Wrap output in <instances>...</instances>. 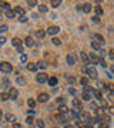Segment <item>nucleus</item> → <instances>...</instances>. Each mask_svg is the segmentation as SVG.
I'll list each match as a JSON object with an SVG mask.
<instances>
[{"mask_svg":"<svg viewBox=\"0 0 114 128\" xmlns=\"http://www.w3.org/2000/svg\"><path fill=\"white\" fill-rule=\"evenodd\" d=\"M0 71L3 74H9L13 71V66H12V63H7V61H2L0 63Z\"/></svg>","mask_w":114,"mask_h":128,"instance_id":"f257e3e1","label":"nucleus"},{"mask_svg":"<svg viewBox=\"0 0 114 128\" xmlns=\"http://www.w3.org/2000/svg\"><path fill=\"white\" fill-rule=\"evenodd\" d=\"M84 73H86L90 78H94V80L98 77V73H97V70L94 68L93 66H88V67H86V68H84Z\"/></svg>","mask_w":114,"mask_h":128,"instance_id":"f03ea898","label":"nucleus"},{"mask_svg":"<svg viewBox=\"0 0 114 128\" xmlns=\"http://www.w3.org/2000/svg\"><path fill=\"white\" fill-rule=\"evenodd\" d=\"M67 117H68V114H57L56 115V121H57V124L67 125Z\"/></svg>","mask_w":114,"mask_h":128,"instance_id":"7ed1b4c3","label":"nucleus"},{"mask_svg":"<svg viewBox=\"0 0 114 128\" xmlns=\"http://www.w3.org/2000/svg\"><path fill=\"white\" fill-rule=\"evenodd\" d=\"M36 80H37V82H40V84H43V82H46L47 80H49V76L46 73H39L36 76Z\"/></svg>","mask_w":114,"mask_h":128,"instance_id":"20e7f679","label":"nucleus"},{"mask_svg":"<svg viewBox=\"0 0 114 128\" xmlns=\"http://www.w3.org/2000/svg\"><path fill=\"white\" fill-rule=\"evenodd\" d=\"M59 32H60V27H59V26H50V27L46 30V33H47V34H50V36H56Z\"/></svg>","mask_w":114,"mask_h":128,"instance_id":"39448f33","label":"nucleus"},{"mask_svg":"<svg viewBox=\"0 0 114 128\" xmlns=\"http://www.w3.org/2000/svg\"><path fill=\"white\" fill-rule=\"evenodd\" d=\"M49 98H50V96H49L47 92H40V94H39V97H37V101L44 104V102H47V101H49Z\"/></svg>","mask_w":114,"mask_h":128,"instance_id":"423d86ee","label":"nucleus"},{"mask_svg":"<svg viewBox=\"0 0 114 128\" xmlns=\"http://www.w3.org/2000/svg\"><path fill=\"white\" fill-rule=\"evenodd\" d=\"M88 61H90V64L96 66V64H98V61H100V57L97 54H94V53H91V54L88 56Z\"/></svg>","mask_w":114,"mask_h":128,"instance_id":"0eeeda50","label":"nucleus"},{"mask_svg":"<svg viewBox=\"0 0 114 128\" xmlns=\"http://www.w3.org/2000/svg\"><path fill=\"white\" fill-rule=\"evenodd\" d=\"M9 98L10 100H17V97H19V91H17V88H9Z\"/></svg>","mask_w":114,"mask_h":128,"instance_id":"6e6552de","label":"nucleus"},{"mask_svg":"<svg viewBox=\"0 0 114 128\" xmlns=\"http://www.w3.org/2000/svg\"><path fill=\"white\" fill-rule=\"evenodd\" d=\"M71 105L74 107V110H77V111H81V108H83V102L78 98H74L73 101H71Z\"/></svg>","mask_w":114,"mask_h":128,"instance_id":"1a4fd4ad","label":"nucleus"},{"mask_svg":"<svg viewBox=\"0 0 114 128\" xmlns=\"http://www.w3.org/2000/svg\"><path fill=\"white\" fill-rule=\"evenodd\" d=\"M91 38H94V41H97V43H100V44H103L104 46V37L101 36V34H98V33H94V34H91Z\"/></svg>","mask_w":114,"mask_h":128,"instance_id":"9d476101","label":"nucleus"},{"mask_svg":"<svg viewBox=\"0 0 114 128\" xmlns=\"http://www.w3.org/2000/svg\"><path fill=\"white\" fill-rule=\"evenodd\" d=\"M5 118H6V121H7V122H13V124H16V115L14 114H10V112H7V114L5 115Z\"/></svg>","mask_w":114,"mask_h":128,"instance_id":"9b49d317","label":"nucleus"},{"mask_svg":"<svg viewBox=\"0 0 114 128\" xmlns=\"http://www.w3.org/2000/svg\"><path fill=\"white\" fill-rule=\"evenodd\" d=\"M66 60H67L68 66H74V64H76V56L74 54H68L67 57H66Z\"/></svg>","mask_w":114,"mask_h":128,"instance_id":"f8f14e48","label":"nucleus"},{"mask_svg":"<svg viewBox=\"0 0 114 128\" xmlns=\"http://www.w3.org/2000/svg\"><path fill=\"white\" fill-rule=\"evenodd\" d=\"M47 84H49L50 87H56V86H57V77H49Z\"/></svg>","mask_w":114,"mask_h":128,"instance_id":"ddd939ff","label":"nucleus"},{"mask_svg":"<svg viewBox=\"0 0 114 128\" xmlns=\"http://www.w3.org/2000/svg\"><path fill=\"white\" fill-rule=\"evenodd\" d=\"M24 44H26L27 47L34 46V40H33V37H26V38H24Z\"/></svg>","mask_w":114,"mask_h":128,"instance_id":"4468645a","label":"nucleus"},{"mask_svg":"<svg viewBox=\"0 0 114 128\" xmlns=\"http://www.w3.org/2000/svg\"><path fill=\"white\" fill-rule=\"evenodd\" d=\"M81 12H84V13H90L91 12V4L90 3H84V4L81 6Z\"/></svg>","mask_w":114,"mask_h":128,"instance_id":"2eb2a0df","label":"nucleus"},{"mask_svg":"<svg viewBox=\"0 0 114 128\" xmlns=\"http://www.w3.org/2000/svg\"><path fill=\"white\" fill-rule=\"evenodd\" d=\"M66 80H67V82L70 84V86H73V84L77 82V78L73 77V76H66Z\"/></svg>","mask_w":114,"mask_h":128,"instance_id":"dca6fc26","label":"nucleus"},{"mask_svg":"<svg viewBox=\"0 0 114 128\" xmlns=\"http://www.w3.org/2000/svg\"><path fill=\"white\" fill-rule=\"evenodd\" d=\"M14 13L19 14V16L22 17V16H24V9H23V7H20V6H16V7H14Z\"/></svg>","mask_w":114,"mask_h":128,"instance_id":"f3484780","label":"nucleus"},{"mask_svg":"<svg viewBox=\"0 0 114 128\" xmlns=\"http://www.w3.org/2000/svg\"><path fill=\"white\" fill-rule=\"evenodd\" d=\"M80 58L83 60V63L86 64V66H88V64H90V61H88V56H87L86 53H80Z\"/></svg>","mask_w":114,"mask_h":128,"instance_id":"a211bd4d","label":"nucleus"},{"mask_svg":"<svg viewBox=\"0 0 114 128\" xmlns=\"http://www.w3.org/2000/svg\"><path fill=\"white\" fill-rule=\"evenodd\" d=\"M91 47H93L96 51H100L101 50V44H100V43H97V41H94V40H91Z\"/></svg>","mask_w":114,"mask_h":128,"instance_id":"6ab92c4d","label":"nucleus"},{"mask_svg":"<svg viewBox=\"0 0 114 128\" xmlns=\"http://www.w3.org/2000/svg\"><path fill=\"white\" fill-rule=\"evenodd\" d=\"M10 9V4L9 3H7V2H0V12H2V10H9Z\"/></svg>","mask_w":114,"mask_h":128,"instance_id":"aec40b11","label":"nucleus"},{"mask_svg":"<svg viewBox=\"0 0 114 128\" xmlns=\"http://www.w3.org/2000/svg\"><path fill=\"white\" fill-rule=\"evenodd\" d=\"M6 17H7V18H14V17H16V13H14V10H12V9L6 10Z\"/></svg>","mask_w":114,"mask_h":128,"instance_id":"412c9836","label":"nucleus"},{"mask_svg":"<svg viewBox=\"0 0 114 128\" xmlns=\"http://www.w3.org/2000/svg\"><path fill=\"white\" fill-rule=\"evenodd\" d=\"M12 44L17 48L19 46H22V40H20V38H17V37H14V38H12Z\"/></svg>","mask_w":114,"mask_h":128,"instance_id":"4be33fe9","label":"nucleus"},{"mask_svg":"<svg viewBox=\"0 0 114 128\" xmlns=\"http://www.w3.org/2000/svg\"><path fill=\"white\" fill-rule=\"evenodd\" d=\"M93 96L96 97L97 100H100V101L103 100V92H101L100 90H94V92H93Z\"/></svg>","mask_w":114,"mask_h":128,"instance_id":"5701e85b","label":"nucleus"},{"mask_svg":"<svg viewBox=\"0 0 114 128\" xmlns=\"http://www.w3.org/2000/svg\"><path fill=\"white\" fill-rule=\"evenodd\" d=\"M34 36H36L37 38H43V37L46 36V32H44V30H36Z\"/></svg>","mask_w":114,"mask_h":128,"instance_id":"b1692460","label":"nucleus"},{"mask_svg":"<svg viewBox=\"0 0 114 128\" xmlns=\"http://www.w3.org/2000/svg\"><path fill=\"white\" fill-rule=\"evenodd\" d=\"M67 111H68V108L64 104H61L59 107V114H67Z\"/></svg>","mask_w":114,"mask_h":128,"instance_id":"393cba45","label":"nucleus"},{"mask_svg":"<svg viewBox=\"0 0 114 128\" xmlns=\"http://www.w3.org/2000/svg\"><path fill=\"white\" fill-rule=\"evenodd\" d=\"M94 13H96L97 17H100V16H103V9H101L100 6H96L94 7Z\"/></svg>","mask_w":114,"mask_h":128,"instance_id":"a878e982","label":"nucleus"},{"mask_svg":"<svg viewBox=\"0 0 114 128\" xmlns=\"http://www.w3.org/2000/svg\"><path fill=\"white\" fill-rule=\"evenodd\" d=\"M16 82H17L19 86H26V82H27V80H26L24 77H17Z\"/></svg>","mask_w":114,"mask_h":128,"instance_id":"bb28decb","label":"nucleus"},{"mask_svg":"<svg viewBox=\"0 0 114 128\" xmlns=\"http://www.w3.org/2000/svg\"><path fill=\"white\" fill-rule=\"evenodd\" d=\"M50 4H51V7H54V9H57L60 4H61V0H51L50 2Z\"/></svg>","mask_w":114,"mask_h":128,"instance_id":"cd10ccee","label":"nucleus"},{"mask_svg":"<svg viewBox=\"0 0 114 128\" xmlns=\"http://www.w3.org/2000/svg\"><path fill=\"white\" fill-rule=\"evenodd\" d=\"M27 70H30V71H36L37 70L36 63H27Z\"/></svg>","mask_w":114,"mask_h":128,"instance_id":"c85d7f7f","label":"nucleus"},{"mask_svg":"<svg viewBox=\"0 0 114 128\" xmlns=\"http://www.w3.org/2000/svg\"><path fill=\"white\" fill-rule=\"evenodd\" d=\"M81 100H83V101H90V100H91V96L83 91V92H81Z\"/></svg>","mask_w":114,"mask_h":128,"instance_id":"c756f323","label":"nucleus"},{"mask_svg":"<svg viewBox=\"0 0 114 128\" xmlns=\"http://www.w3.org/2000/svg\"><path fill=\"white\" fill-rule=\"evenodd\" d=\"M37 6H39V12H40V13H47V10L49 9H47V6L46 4H37Z\"/></svg>","mask_w":114,"mask_h":128,"instance_id":"7c9ffc66","label":"nucleus"},{"mask_svg":"<svg viewBox=\"0 0 114 128\" xmlns=\"http://www.w3.org/2000/svg\"><path fill=\"white\" fill-rule=\"evenodd\" d=\"M9 86H10V81L7 80V78H3V80H2V87L3 88H9Z\"/></svg>","mask_w":114,"mask_h":128,"instance_id":"2f4dec72","label":"nucleus"},{"mask_svg":"<svg viewBox=\"0 0 114 128\" xmlns=\"http://www.w3.org/2000/svg\"><path fill=\"white\" fill-rule=\"evenodd\" d=\"M97 87L100 88V90H107V86L104 84V81H100V80L97 81Z\"/></svg>","mask_w":114,"mask_h":128,"instance_id":"473e14b6","label":"nucleus"},{"mask_svg":"<svg viewBox=\"0 0 114 128\" xmlns=\"http://www.w3.org/2000/svg\"><path fill=\"white\" fill-rule=\"evenodd\" d=\"M36 66H37V68H40V70H44L46 68V63H44V61H37Z\"/></svg>","mask_w":114,"mask_h":128,"instance_id":"72a5a7b5","label":"nucleus"},{"mask_svg":"<svg viewBox=\"0 0 114 128\" xmlns=\"http://www.w3.org/2000/svg\"><path fill=\"white\" fill-rule=\"evenodd\" d=\"M80 84H81V86H84V87H86V86H88V78H87V77H81V78H80Z\"/></svg>","mask_w":114,"mask_h":128,"instance_id":"f704fd0d","label":"nucleus"},{"mask_svg":"<svg viewBox=\"0 0 114 128\" xmlns=\"http://www.w3.org/2000/svg\"><path fill=\"white\" fill-rule=\"evenodd\" d=\"M36 125L39 128H44L46 127V124H44V121H43V120H36Z\"/></svg>","mask_w":114,"mask_h":128,"instance_id":"c9c22d12","label":"nucleus"},{"mask_svg":"<svg viewBox=\"0 0 114 128\" xmlns=\"http://www.w3.org/2000/svg\"><path fill=\"white\" fill-rule=\"evenodd\" d=\"M0 100H2V101L10 100V98H9V94H7V92H2V94H0Z\"/></svg>","mask_w":114,"mask_h":128,"instance_id":"e433bc0d","label":"nucleus"},{"mask_svg":"<svg viewBox=\"0 0 114 128\" xmlns=\"http://www.w3.org/2000/svg\"><path fill=\"white\" fill-rule=\"evenodd\" d=\"M51 43H53L54 46H60V44H61V40L57 38V37H53V38H51Z\"/></svg>","mask_w":114,"mask_h":128,"instance_id":"4c0bfd02","label":"nucleus"},{"mask_svg":"<svg viewBox=\"0 0 114 128\" xmlns=\"http://www.w3.org/2000/svg\"><path fill=\"white\" fill-rule=\"evenodd\" d=\"M108 127H110L108 122H104V121H100L98 122V128H108Z\"/></svg>","mask_w":114,"mask_h":128,"instance_id":"58836bf2","label":"nucleus"},{"mask_svg":"<svg viewBox=\"0 0 114 128\" xmlns=\"http://www.w3.org/2000/svg\"><path fill=\"white\" fill-rule=\"evenodd\" d=\"M27 104H29V107H32V108H33V107L36 105V101L33 100V98H29V100H27Z\"/></svg>","mask_w":114,"mask_h":128,"instance_id":"ea45409f","label":"nucleus"},{"mask_svg":"<svg viewBox=\"0 0 114 128\" xmlns=\"http://www.w3.org/2000/svg\"><path fill=\"white\" fill-rule=\"evenodd\" d=\"M90 108H91L93 111H96V110H98L100 107H98V105H97L96 102H90Z\"/></svg>","mask_w":114,"mask_h":128,"instance_id":"a19ab883","label":"nucleus"},{"mask_svg":"<svg viewBox=\"0 0 114 128\" xmlns=\"http://www.w3.org/2000/svg\"><path fill=\"white\" fill-rule=\"evenodd\" d=\"M7 30H9V27H7L6 24H2V26H0V33H6Z\"/></svg>","mask_w":114,"mask_h":128,"instance_id":"79ce46f5","label":"nucleus"},{"mask_svg":"<svg viewBox=\"0 0 114 128\" xmlns=\"http://www.w3.org/2000/svg\"><path fill=\"white\" fill-rule=\"evenodd\" d=\"M27 4L30 6V7H34V6H37V2H36V0H29Z\"/></svg>","mask_w":114,"mask_h":128,"instance_id":"37998d69","label":"nucleus"},{"mask_svg":"<svg viewBox=\"0 0 114 128\" xmlns=\"http://www.w3.org/2000/svg\"><path fill=\"white\" fill-rule=\"evenodd\" d=\"M98 64H100V66L103 67V68H105V67H107V63L104 61V58H100V61H98Z\"/></svg>","mask_w":114,"mask_h":128,"instance_id":"c03bdc74","label":"nucleus"},{"mask_svg":"<svg viewBox=\"0 0 114 128\" xmlns=\"http://www.w3.org/2000/svg\"><path fill=\"white\" fill-rule=\"evenodd\" d=\"M20 61H22V63H27V56L22 54V56H20Z\"/></svg>","mask_w":114,"mask_h":128,"instance_id":"a18cd8bd","label":"nucleus"},{"mask_svg":"<svg viewBox=\"0 0 114 128\" xmlns=\"http://www.w3.org/2000/svg\"><path fill=\"white\" fill-rule=\"evenodd\" d=\"M81 117H83L84 120H86V121H88V120H90V114H88V112H83Z\"/></svg>","mask_w":114,"mask_h":128,"instance_id":"49530a36","label":"nucleus"},{"mask_svg":"<svg viewBox=\"0 0 114 128\" xmlns=\"http://www.w3.org/2000/svg\"><path fill=\"white\" fill-rule=\"evenodd\" d=\"M108 56H110V58H111V60H114V48L108 50Z\"/></svg>","mask_w":114,"mask_h":128,"instance_id":"de8ad7c7","label":"nucleus"},{"mask_svg":"<svg viewBox=\"0 0 114 128\" xmlns=\"http://www.w3.org/2000/svg\"><path fill=\"white\" fill-rule=\"evenodd\" d=\"M26 122H27V124H33V122H34V118H33V117H27Z\"/></svg>","mask_w":114,"mask_h":128,"instance_id":"09e8293b","label":"nucleus"},{"mask_svg":"<svg viewBox=\"0 0 114 128\" xmlns=\"http://www.w3.org/2000/svg\"><path fill=\"white\" fill-rule=\"evenodd\" d=\"M100 108H107V101L105 100H101V107Z\"/></svg>","mask_w":114,"mask_h":128,"instance_id":"8fccbe9b","label":"nucleus"},{"mask_svg":"<svg viewBox=\"0 0 114 128\" xmlns=\"http://www.w3.org/2000/svg\"><path fill=\"white\" fill-rule=\"evenodd\" d=\"M19 22H20V23H26V22H27V17H24V16H22V17L19 18Z\"/></svg>","mask_w":114,"mask_h":128,"instance_id":"3c124183","label":"nucleus"},{"mask_svg":"<svg viewBox=\"0 0 114 128\" xmlns=\"http://www.w3.org/2000/svg\"><path fill=\"white\" fill-rule=\"evenodd\" d=\"M6 41H7V38H6V37H0V46H2V44H5Z\"/></svg>","mask_w":114,"mask_h":128,"instance_id":"603ef678","label":"nucleus"},{"mask_svg":"<svg viewBox=\"0 0 114 128\" xmlns=\"http://www.w3.org/2000/svg\"><path fill=\"white\" fill-rule=\"evenodd\" d=\"M64 101H66V100H64V98H61V97H60V98H57V102H59L60 105L64 104Z\"/></svg>","mask_w":114,"mask_h":128,"instance_id":"864d4df0","label":"nucleus"},{"mask_svg":"<svg viewBox=\"0 0 114 128\" xmlns=\"http://www.w3.org/2000/svg\"><path fill=\"white\" fill-rule=\"evenodd\" d=\"M91 20H93V22H94V23H98V22H100V18L97 17V16H94V17L91 18Z\"/></svg>","mask_w":114,"mask_h":128,"instance_id":"5fc2aeb1","label":"nucleus"},{"mask_svg":"<svg viewBox=\"0 0 114 128\" xmlns=\"http://www.w3.org/2000/svg\"><path fill=\"white\" fill-rule=\"evenodd\" d=\"M17 51L20 53V54H23V51H24V50H23V46H19L17 47Z\"/></svg>","mask_w":114,"mask_h":128,"instance_id":"6e6d98bb","label":"nucleus"},{"mask_svg":"<svg viewBox=\"0 0 114 128\" xmlns=\"http://www.w3.org/2000/svg\"><path fill=\"white\" fill-rule=\"evenodd\" d=\"M68 92H70L71 96H74V94H76V90H74V88H70V90H68Z\"/></svg>","mask_w":114,"mask_h":128,"instance_id":"4d7b16f0","label":"nucleus"},{"mask_svg":"<svg viewBox=\"0 0 114 128\" xmlns=\"http://www.w3.org/2000/svg\"><path fill=\"white\" fill-rule=\"evenodd\" d=\"M32 17L36 20V18H39V14H37V13H33V14H32Z\"/></svg>","mask_w":114,"mask_h":128,"instance_id":"13d9d810","label":"nucleus"},{"mask_svg":"<svg viewBox=\"0 0 114 128\" xmlns=\"http://www.w3.org/2000/svg\"><path fill=\"white\" fill-rule=\"evenodd\" d=\"M100 54L103 56V57H104V56H105V50H104V48H101V50H100Z\"/></svg>","mask_w":114,"mask_h":128,"instance_id":"bf43d9fd","label":"nucleus"},{"mask_svg":"<svg viewBox=\"0 0 114 128\" xmlns=\"http://www.w3.org/2000/svg\"><path fill=\"white\" fill-rule=\"evenodd\" d=\"M108 111H110V112H111V114L114 115V105H113V107H110V110H108Z\"/></svg>","mask_w":114,"mask_h":128,"instance_id":"052dcab7","label":"nucleus"},{"mask_svg":"<svg viewBox=\"0 0 114 128\" xmlns=\"http://www.w3.org/2000/svg\"><path fill=\"white\" fill-rule=\"evenodd\" d=\"M83 128H93V125H91V124H87V125H84Z\"/></svg>","mask_w":114,"mask_h":128,"instance_id":"680f3d73","label":"nucleus"},{"mask_svg":"<svg viewBox=\"0 0 114 128\" xmlns=\"http://www.w3.org/2000/svg\"><path fill=\"white\" fill-rule=\"evenodd\" d=\"M110 70H111V76H113V74H114V64L110 67Z\"/></svg>","mask_w":114,"mask_h":128,"instance_id":"e2e57ef3","label":"nucleus"},{"mask_svg":"<svg viewBox=\"0 0 114 128\" xmlns=\"http://www.w3.org/2000/svg\"><path fill=\"white\" fill-rule=\"evenodd\" d=\"M64 128H74L73 125H64Z\"/></svg>","mask_w":114,"mask_h":128,"instance_id":"0e129e2a","label":"nucleus"},{"mask_svg":"<svg viewBox=\"0 0 114 128\" xmlns=\"http://www.w3.org/2000/svg\"><path fill=\"white\" fill-rule=\"evenodd\" d=\"M2 18H3V17H2V13H0V20H2Z\"/></svg>","mask_w":114,"mask_h":128,"instance_id":"69168bd1","label":"nucleus"},{"mask_svg":"<svg viewBox=\"0 0 114 128\" xmlns=\"http://www.w3.org/2000/svg\"><path fill=\"white\" fill-rule=\"evenodd\" d=\"M0 117H2V110H0Z\"/></svg>","mask_w":114,"mask_h":128,"instance_id":"338daca9","label":"nucleus"}]
</instances>
